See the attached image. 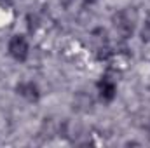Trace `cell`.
<instances>
[{
	"mask_svg": "<svg viewBox=\"0 0 150 148\" xmlns=\"http://www.w3.org/2000/svg\"><path fill=\"white\" fill-rule=\"evenodd\" d=\"M9 54L16 59V61H26L28 54H30V45H28V40L23 37V35H14L9 40Z\"/></svg>",
	"mask_w": 150,
	"mask_h": 148,
	"instance_id": "obj_2",
	"label": "cell"
},
{
	"mask_svg": "<svg viewBox=\"0 0 150 148\" xmlns=\"http://www.w3.org/2000/svg\"><path fill=\"white\" fill-rule=\"evenodd\" d=\"M96 89H98V94L100 98L105 101V103H110L115 99L117 96V85L110 77H101L98 82H96Z\"/></svg>",
	"mask_w": 150,
	"mask_h": 148,
	"instance_id": "obj_3",
	"label": "cell"
},
{
	"mask_svg": "<svg viewBox=\"0 0 150 148\" xmlns=\"http://www.w3.org/2000/svg\"><path fill=\"white\" fill-rule=\"evenodd\" d=\"M142 40H143L145 44H150V19L145 23V26H143V30H142Z\"/></svg>",
	"mask_w": 150,
	"mask_h": 148,
	"instance_id": "obj_5",
	"label": "cell"
},
{
	"mask_svg": "<svg viewBox=\"0 0 150 148\" xmlns=\"http://www.w3.org/2000/svg\"><path fill=\"white\" fill-rule=\"evenodd\" d=\"M98 0H84V4H87V5H93V4H96Z\"/></svg>",
	"mask_w": 150,
	"mask_h": 148,
	"instance_id": "obj_7",
	"label": "cell"
},
{
	"mask_svg": "<svg viewBox=\"0 0 150 148\" xmlns=\"http://www.w3.org/2000/svg\"><path fill=\"white\" fill-rule=\"evenodd\" d=\"M74 2H75V0H59V4H61L63 7H67V9H68V7H70Z\"/></svg>",
	"mask_w": 150,
	"mask_h": 148,
	"instance_id": "obj_6",
	"label": "cell"
},
{
	"mask_svg": "<svg viewBox=\"0 0 150 148\" xmlns=\"http://www.w3.org/2000/svg\"><path fill=\"white\" fill-rule=\"evenodd\" d=\"M136 19H138V16H136V11L134 9H131V7L122 9V11H119L113 16V19H112L113 28H115V32L122 38H129L133 35V32H134Z\"/></svg>",
	"mask_w": 150,
	"mask_h": 148,
	"instance_id": "obj_1",
	"label": "cell"
},
{
	"mask_svg": "<svg viewBox=\"0 0 150 148\" xmlns=\"http://www.w3.org/2000/svg\"><path fill=\"white\" fill-rule=\"evenodd\" d=\"M16 91L21 98H25L30 103H37L40 99V89H38V85L35 82H30V80L28 82H19L16 85Z\"/></svg>",
	"mask_w": 150,
	"mask_h": 148,
	"instance_id": "obj_4",
	"label": "cell"
}]
</instances>
